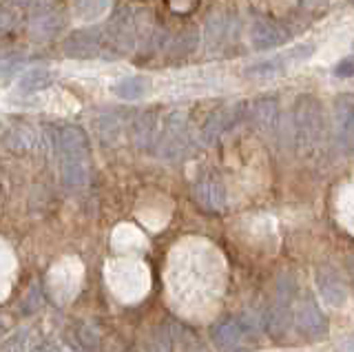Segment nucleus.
<instances>
[{"label":"nucleus","instance_id":"nucleus-18","mask_svg":"<svg viewBox=\"0 0 354 352\" xmlns=\"http://www.w3.org/2000/svg\"><path fill=\"white\" fill-rule=\"evenodd\" d=\"M62 25H64V20L60 18V14H55L53 9H44V12L31 16V25H29V29H31V36H33V38L47 40V38H51Z\"/></svg>","mask_w":354,"mask_h":352},{"label":"nucleus","instance_id":"nucleus-24","mask_svg":"<svg viewBox=\"0 0 354 352\" xmlns=\"http://www.w3.org/2000/svg\"><path fill=\"white\" fill-rule=\"evenodd\" d=\"M173 341L175 335L171 333V328H158L149 339V352H173Z\"/></svg>","mask_w":354,"mask_h":352},{"label":"nucleus","instance_id":"nucleus-3","mask_svg":"<svg viewBox=\"0 0 354 352\" xmlns=\"http://www.w3.org/2000/svg\"><path fill=\"white\" fill-rule=\"evenodd\" d=\"M158 156L164 160H182L193 149V138L188 131V118L182 111H175L164 120V127L158 136Z\"/></svg>","mask_w":354,"mask_h":352},{"label":"nucleus","instance_id":"nucleus-15","mask_svg":"<svg viewBox=\"0 0 354 352\" xmlns=\"http://www.w3.org/2000/svg\"><path fill=\"white\" fill-rule=\"evenodd\" d=\"M252 47L259 49V51H268V49H277L286 45L290 40V31H288L283 25L274 23V20H254L252 25Z\"/></svg>","mask_w":354,"mask_h":352},{"label":"nucleus","instance_id":"nucleus-29","mask_svg":"<svg viewBox=\"0 0 354 352\" xmlns=\"http://www.w3.org/2000/svg\"><path fill=\"white\" fill-rule=\"evenodd\" d=\"M348 270H350V277H352V286H354V257L348 259Z\"/></svg>","mask_w":354,"mask_h":352},{"label":"nucleus","instance_id":"nucleus-32","mask_svg":"<svg viewBox=\"0 0 354 352\" xmlns=\"http://www.w3.org/2000/svg\"><path fill=\"white\" fill-rule=\"evenodd\" d=\"M352 51H354V42H352Z\"/></svg>","mask_w":354,"mask_h":352},{"label":"nucleus","instance_id":"nucleus-22","mask_svg":"<svg viewBox=\"0 0 354 352\" xmlns=\"http://www.w3.org/2000/svg\"><path fill=\"white\" fill-rule=\"evenodd\" d=\"M197 45H199V31H197V27H188V29H182L180 34L169 42V51L191 53L197 49Z\"/></svg>","mask_w":354,"mask_h":352},{"label":"nucleus","instance_id":"nucleus-5","mask_svg":"<svg viewBox=\"0 0 354 352\" xmlns=\"http://www.w3.org/2000/svg\"><path fill=\"white\" fill-rule=\"evenodd\" d=\"M292 324L306 339H321L328 335V319L310 293L292 299Z\"/></svg>","mask_w":354,"mask_h":352},{"label":"nucleus","instance_id":"nucleus-12","mask_svg":"<svg viewBox=\"0 0 354 352\" xmlns=\"http://www.w3.org/2000/svg\"><path fill=\"white\" fill-rule=\"evenodd\" d=\"M315 281H317L321 299H324L326 304L335 306V308L346 306L348 286H346V279L341 277L337 266H332V263H321L315 272Z\"/></svg>","mask_w":354,"mask_h":352},{"label":"nucleus","instance_id":"nucleus-1","mask_svg":"<svg viewBox=\"0 0 354 352\" xmlns=\"http://www.w3.org/2000/svg\"><path fill=\"white\" fill-rule=\"evenodd\" d=\"M53 147L60 158V173L66 189H82L91 180V142L82 127L66 124L53 136Z\"/></svg>","mask_w":354,"mask_h":352},{"label":"nucleus","instance_id":"nucleus-11","mask_svg":"<svg viewBox=\"0 0 354 352\" xmlns=\"http://www.w3.org/2000/svg\"><path fill=\"white\" fill-rule=\"evenodd\" d=\"M104 34L102 29H75L62 42V51L66 58L75 60H91L102 53Z\"/></svg>","mask_w":354,"mask_h":352},{"label":"nucleus","instance_id":"nucleus-14","mask_svg":"<svg viewBox=\"0 0 354 352\" xmlns=\"http://www.w3.org/2000/svg\"><path fill=\"white\" fill-rule=\"evenodd\" d=\"M335 131L339 145L354 151V93H341L335 100Z\"/></svg>","mask_w":354,"mask_h":352},{"label":"nucleus","instance_id":"nucleus-20","mask_svg":"<svg viewBox=\"0 0 354 352\" xmlns=\"http://www.w3.org/2000/svg\"><path fill=\"white\" fill-rule=\"evenodd\" d=\"M232 34V20L228 16H221V14H215L208 18L206 23V40L208 45H221L228 36Z\"/></svg>","mask_w":354,"mask_h":352},{"label":"nucleus","instance_id":"nucleus-7","mask_svg":"<svg viewBox=\"0 0 354 352\" xmlns=\"http://www.w3.org/2000/svg\"><path fill=\"white\" fill-rule=\"evenodd\" d=\"M193 197L197 206L206 213H221L228 204L226 186L213 171H204L197 175V180L193 182Z\"/></svg>","mask_w":354,"mask_h":352},{"label":"nucleus","instance_id":"nucleus-17","mask_svg":"<svg viewBox=\"0 0 354 352\" xmlns=\"http://www.w3.org/2000/svg\"><path fill=\"white\" fill-rule=\"evenodd\" d=\"M149 89H151V80L147 75H127V78L118 80L113 86H111L113 95L124 102L142 100V98L149 93Z\"/></svg>","mask_w":354,"mask_h":352},{"label":"nucleus","instance_id":"nucleus-9","mask_svg":"<svg viewBox=\"0 0 354 352\" xmlns=\"http://www.w3.org/2000/svg\"><path fill=\"white\" fill-rule=\"evenodd\" d=\"M246 106L248 104L237 102L232 106H221V109H217V111L210 113L206 118L204 127H202V133H199L202 145H215L221 136L228 133L235 124H239L241 120L246 118Z\"/></svg>","mask_w":354,"mask_h":352},{"label":"nucleus","instance_id":"nucleus-2","mask_svg":"<svg viewBox=\"0 0 354 352\" xmlns=\"http://www.w3.org/2000/svg\"><path fill=\"white\" fill-rule=\"evenodd\" d=\"M324 109L315 95H299L292 106V131L297 145L315 147L324 136Z\"/></svg>","mask_w":354,"mask_h":352},{"label":"nucleus","instance_id":"nucleus-23","mask_svg":"<svg viewBox=\"0 0 354 352\" xmlns=\"http://www.w3.org/2000/svg\"><path fill=\"white\" fill-rule=\"evenodd\" d=\"M5 145L14 151H29L33 145H36V133L27 127H18V129H11L7 138H5Z\"/></svg>","mask_w":354,"mask_h":352},{"label":"nucleus","instance_id":"nucleus-4","mask_svg":"<svg viewBox=\"0 0 354 352\" xmlns=\"http://www.w3.org/2000/svg\"><path fill=\"white\" fill-rule=\"evenodd\" d=\"M210 339L221 352H237L241 348L252 346L254 333L250 322L243 317H221L219 322L210 328Z\"/></svg>","mask_w":354,"mask_h":352},{"label":"nucleus","instance_id":"nucleus-30","mask_svg":"<svg viewBox=\"0 0 354 352\" xmlns=\"http://www.w3.org/2000/svg\"><path fill=\"white\" fill-rule=\"evenodd\" d=\"M47 352H73V350H69V348H64V346H53V348H49Z\"/></svg>","mask_w":354,"mask_h":352},{"label":"nucleus","instance_id":"nucleus-16","mask_svg":"<svg viewBox=\"0 0 354 352\" xmlns=\"http://www.w3.org/2000/svg\"><path fill=\"white\" fill-rule=\"evenodd\" d=\"M160 115L158 111H144L136 120H133V142L140 149H149L158 142L160 136Z\"/></svg>","mask_w":354,"mask_h":352},{"label":"nucleus","instance_id":"nucleus-27","mask_svg":"<svg viewBox=\"0 0 354 352\" xmlns=\"http://www.w3.org/2000/svg\"><path fill=\"white\" fill-rule=\"evenodd\" d=\"M77 344H80L88 352H97V348H100L97 333L91 326H80V328H77Z\"/></svg>","mask_w":354,"mask_h":352},{"label":"nucleus","instance_id":"nucleus-26","mask_svg":"<svg viewBox=\"0 0 354 352\" xmlns=\"http://www.w3.org/2000/svg\"><path fill=\"white\" fill-rule=\"evenodd\" d=\"M31 333L29 330H18L16 335H11L5 346H3V352H31Z\"/></svg>","mask_w":354,"mask_h":352},{"label":"nucleus","instance_id":"nucleus-25","mask_svg":"<svg viewBox=\"0 0 354 352\" xmlns=\"http://www.w3.org/2000/svg\"><path fill=\"white\" fill-rule=\"evenodd\" d=\"M120 127H122V120L115 115V113H106L100 118V136L106 142H115L118 136H120Z\"/></svg>","mask_w":354,"mask_h":352},{"label":"nucleus","instance_id":"nucleus-8","mask_svg":"<svg viewBox=\"0 0 354 352\" xmlns=\"http://www.w3.org/2000/svg\"><path fill=\"white\" fill-rule=\"evenodd\" d=\"M292 286H277V295L270 302V306L266 308V330L268 335H272L274 339L286 337V333L292 326Z\"/></svg>","mask_w":354,"mask_h":352},{"label":"nucleus","instance_id":"nucleus-33","mask_svg":"<svg viewBox=\"0 0 354 352\" xmlns=\"http://www.w3.org/2000/svg\"><path fill=\"white\" fill-rule=\"evenodd\" d=\"M350 3H352V5H354V0H350Z\"/></svg>","mask_w":354,"mask_h":352},{"label":"nucleus","instance_id":"nucleus-10","mask_svg":"<svg viewBox=\"0 0 354 352\" xmlns=\"http://www.w3.org/2000/svg\"><path fill=\"white\" fill-rule=\"evenodd\" d=\"M109 45L113 47L118 53H127L129 49L136 47V38H138V18L133 16L129 7H120L118 12L111 16L109 25Z\"/></svg>","mask_w":354,"mask_h":352},{"label":"nucleus","instance_id":"nucleus-21","mask_svg":"<svg viewBox=\"0 0 354 352\" xmlns=\"http://www.w3.org/2000/svg\"><path fill=\"white\" fill-rule=\"evenodd\" d=\"M77 18L82 20H97L100 16H104L111 7V0H75L73 3Z\"/></svg>","mask_w":354,"mask_h":352},{"label":"nucleus","instance_id":"nucleus-6","mask_svg":"<svg viewBox=\"0 0 354 352\" xmlns=\"http://www.w3.org/2000/svg\"><path fill=\"white\" fill-rule=\"evenodd\" d=\"M315 53V45H297L290 51L277 53L272 58H266L261 62H254L252 67L246 69L248 78H257V80H268V78H277V75H283L292 64H299L308 60Z\"/></svg>","mask_w":354,"mask_h":352},{"label":"nucleus","instance_id":"nucleus-19","mask_svg":"<svg viewBox=\"0 0 354 352\" xmlns=\"http://www.w3.org/2000/svg\"><path fill=\"white\" fill-rule=\"evenodd\" d=\"M53 82V73L49 69H29L20 75L18 80V89L20 93H38V91H44L47 86H51Z\"/></svg>","mask_w":354,"mask_h":352},{"label":"nucleus","instance_id":"nucleus-13","mask_svg":"<svg viewBox=\"0 0 354 352\" xmlns=\"http://www.w3.org/2000/svg\"><path fill=\"white\" fill-rule=\"evenodd\" d=\"M246 120L259 133H270L279 122V98L277 95H259L246 106Z\"/></svg>","mask_w":354,"mask_h":352},{"label":"nucleus","instance_id":"nucleus-31","mask_svg":"<svg viewBox=\"0 0 354 352\" xmlns=\"http://www.w3.org/2000/svg\"><path fill=\"white\" fill-rule=\"evenodd\" d=\"M346 350H348V352H354V337H350V339H348Z\"/></svg>","mask_w":354,"mask_h":352},{"label":"nucleus","instance_id":"nucleus-28","mask_svg":"<svg viewBox=\"0 0 354 352\" xmlns=\"http://www.w3.org/2000/svg\"><path fill=\"white\" fill-rule=\"evenodd\" d=\"M335 75L337 78H350V75H354V60H341L335 67Z\"/></svg>","mask_w":354,"mask_h":352}]
</instances>
